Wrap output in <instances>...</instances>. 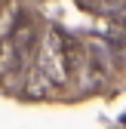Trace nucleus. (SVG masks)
Instances as JSON below:
<instances>
[{
  "label": "nucleus",
  "instance_id": "1",
  "mask_svg": "<svg viewBox=\"0 0 126 129\" xmlns=\"http://www.w3.org/2000/svg\"><path fill=\"white\" fill-rule=\"evenodd\" d=\"M77 46L61 28H46V34L40 37L37 46V61H34V71H31L28 80V92L43 95V92H52L68 86V80L74 77V64H77Z\"/></svg>",
  "mask_w": 126,
  "mask_h": 129
}]
</instances>
